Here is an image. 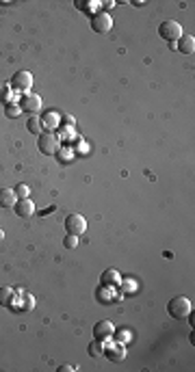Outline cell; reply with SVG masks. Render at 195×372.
I'll list each match as a JSON object with an SVG mask.
<instances>
[{
	"label": "cell",
	"mask_w": 195,
	"mask_h": 372,
	"mask_svg": "<svg viewBox=\"0 0 195 372\" xmlns=\"http://www.w3.org/2000/svg\"><path fill=\"white\" fill-rule=\"evenodd\" d=\"M158 35L165 39V41L176 43L182 35H184V32H182L180 22H176V19H165V22L158 24Z\"/></svg>",
	"instance_id": "6da1fadb"
},
{
	"label": "cell",
	"mask_w": 195,
	"mask_h": 372,
	"mask_svg": "<svg viewBox=\"0 0 195 372\" xmlns=\"http://www.w3.org/2000/svg\"><path fill=\"white\" fill-rule=\"evenodd\" d=\"M191 310H193V303L188 301L186 297H174L172 301L167 303V312H169V316H174V318H186L191 314Z\"/></svg>",
	"instance_id": "7a4b0ae2"
},
{
	"label": "cell",
	"mask_w": 195,
	"mask_h": 372,
	"mask_svg": "<svg viewBox=\"0 0 195 372\" xmlns=\"http://www.w3.org/2000/svg\"><path fill=\"white\" fill-rule=\"evenodd\" d=\"M30 87H32V74L26 69H20L13 74L11 78V89L18 91V93H30Z\"/></svg>",
	"instance_id": "3957f363"
},
{
	"label": "cell",
	"mask_w": 195,
	"mask_h": 372,
	"mask_svg": "<svg viewBox=\"0 0 195 372\" xmlns=\"http://www.w3.org/2000/svg\"><path fill=\"white\" fill-rule=\"evenodd\" d=\"M37 147H39V152L46 156H54L58 152V136L52 134L50 130L48 132H42L37 139Z\"/></svg>",
	"instance_id": "277c9868"
},
{
	"label": "cell",
	"mask_w": 195,
	"mask_h": 372,
	"mask_svg": "<svg viewBox=\"0 0 195 372\" xmlns=\"http://www.w3.org/2000/svg\"><path fill=\"white\" fill-rule=\"evenodd\" d=\"M110 28H113V17H110V13L106 11H98L91 15V30L96 32H108Z\"/></svg>",
	"instance_id": "5b68a950"
},
{
	"label": "cell",
	"mask_w": 195,
	"mask_h": 372,
	"mask_svg": "<svg viewBox=\"0 0 195 372\" xmlns=\"http://www.w3.org/2000/svg\"><path fill=\"white\" fill-rule=\"evenodd\" d=\"M102 344H104V355H106L110 362L120 364V362L126 360V349H124V344H120V342L113 344V342H110V338L102 340Z\"/></svg>",
	"instance_id": "8992f818"
},
{
	"label": "cell",
	"mask_w": 195,
	"mask_h": 372,
	"mask_svg": "<svg viewBox=\"0 0 195 372\" xmlns=\"http://www.w3.org/2000/svg\"><path fill=\"white\" fill-rule=\"evenodd\" d=\"M65 230H68V234H74V236H82L84 230H87V221H84L82 214H70V217H65Z\"/></svg>",
	"instance_id": "52a82bcc"
},
{
	"label": "cell",
	"mask_w": 195,
	"mask_h": 372,
	"mask_svg": "<svg viewBox=\"0 0 195 372\" xmlns=\"http://www.w3.org/2000/svg\"><path fill=\"white\" fill-rule=\"evenodd\" d=\"M20 108H22V113H30L35 115L42 110V97L37 93H24L20 97Z\"/></svg>",
	"instance_id": "ba28073f"
},
{
	"label": "cell",
	"mask_w": 195,
	"mask_h": 372,
	"mask_svg": "<svg viewBox=\"0 0 195 372\" xmlns=\"http://www.w3.org/2000/svg\"><path fill=\"white\" fill-rule=\"evenodd\" d=\"M113 331H115V327H113V323H110V321H100V323L94 325V338H96V340H100V342L113 336Z\"/></svg>",
	"instance_id": "9c48e42d"
},
{
	"label": "cell",
	"mask_w": 195,
	"mask_h": 372,
	"mask_svg": "<svg viewBox=\"0 0 195 372\" xmlns=\"http://www.w3.org/2000/svg\"><path fill=\"white\" fill-rule=\"evenodd\" d=\"M16 208V214L20 219H30L32 214H35V204H32V201L26 197V199H18V204L13 206Z\"/></svg>",
	"instance_id": "30bf717a"
},
{
	"label": "cell",
	"mask_w": 195,
	"mask_h": 372,
	"mask_svg": "<svg viewBox=\"0 0 195 372\" xmlns=\"http://www.w3.org/2000/svg\"><path fill=\"white\" fill-rule=\"evenodd\" d=\"M176 50L182 52V54H193L195 52V37L193 35H182L178 41H176Z\"/></svg>",
	"instance_id": "8fae6325"
},
{
	"label": "cell",
	"mask_w": 195,
	"mask_h": 372,
	"mask_svg": "<svg viewBox=\"0 0 195 372\" xmlns=\"http://www.w3.org/2000/svg\"><path fill=\"white\" fill-rule=\"evenodd\" d=\"M100 282H102V286H106V288H113V286H120L122 275H120V271L108 269V271H104V273H102Z\"/></svg>",
	"instance_id": "7c38bea8"
},
{
	"label": "cell",
	"mask_w": 195,
	"mask_h": 372,
	"mask_svg": "<svg viewBox=\"0 0 195 372\" xmlns=\"http://www.w3.org/2000/svg\"><path fill=\"white\" fill-rule=\"evenodd\" d=\"M18 204V195L13 188H0V208H13Z\"/></svg>",
	"instance_id": "4fadbf2b"
},
{
	"label": "cell",
	"mask_w": 195,
	"mask_h": 372,
	"mask_svg": "<svg viewBox=\"0 0 195 372\" xmlns=\"http://www.w3.org/2000/svg\"><path fill=\"white\" fill-rule=\"evenodd\" d=\"M39 119H42V126L44 128L52 130V128H56L58 123H61V115H58L56 110H46L44 117H39Z\"/></svg>",
	"instance_id": "5bb4252c"
},
{
	"label": "cell",
	"mask_w": 195,
	"mask_h": 372,
	"mask_svg": "<svg viewBox=\"0 0 195 372\" xmlns=\"http://www.w3.org/2000/svg\"><path fill=\"white\" fill-rule=\"evenodd\" d=\"M26 128H28L30 134H42L44 132V126H42V119H39V117H30V119L26 121Z\"/></svg>",
	"instance_id": "9a60e30c"
},
{
	"label": "cell",
	"mask_w": 195,
	"mask_h": 372,
	"mask_svg": "<svg viewBox=\"0 0 195 372\" xmlns=\"http://www.w3.org/2000/svg\"><path fill=\"white\" fill-rule=\"evenodd\" d=\"M4 115L9 117V119H16V117L22 115V108H20L18 102H9V104L4 106Z\"/></svg>",
	"instance_id": "2e32d148"
},
{
	"label": "cell",
	"mask_w": 195,
	"mask_h": 372,
	"mask_svg": "<svg viewBox=\"0 0 195 372\" xmlns=\"http://www.w3.org/2000/svg\"><path fill=\"white\" fill-rule=\"evenodd\" d=\"M13 297H16V290L13 288H0V305H9L13 301Z\"/></svg>",
	"instance_id": "e0dca14e"
},
{
	"label": "cell",
	"mask_w": 195,
	"mask_h": 372,
	"mask_svg": "<svg viewBox=\"0 0 195 372\" xmlns=\"http://www.w3.org/2000/svg\"><path fill=\"white\" fill-rule=\"evenodd\" d=\"M76 6H78V9H82L84 13H98L96 9L100 6V2H94V0H89V2H80V0H76Z\"/></svg>",
	"instance_id": "ac0fdd59"
},
{
	"label": "cell",
	"mask_w": 195,
	"mask_h": 372,
	"mask_svg": "<svg viewBox=\"0 0 195 372\" xmlns=\"http://www.w3.org/2000/svg\"><path fill=\"white\" fill-rule=\"evenodd\" d=\"M89 355H91V357H104V344H102L100 340L91 342V347H89Z\"/></svg>",
	"instance_id": "d6986e66"
},
{
	"label": "cell",
	"mask_w": 195,
	"mask_h": 372,
	"mask_svg": "<svg viewBox=\"0 0 195 372\" xmlns=\"http://www.w3.org/2000/svg\"><path fill=\"white\" fill-rule=\"evenodd\" d=\"M20 297H22V299H24L22 308H20V310H22V312H30L32 308H35V299H32V297L28 295V292H20Z\"/></svg>",
	"instance_id": "ffe728a7"
},
{
	"label": "cell",
	"mask_w": 195,
	"mask_h": 372,
	"mask_svg": "<svg viewBox=\"0 0 195 372\" xmlns=\"http://www.w3.org/2000/svg\"><path fill=\"white\" fill-rule=\"evenodd\" d=\"M11 84H0V102H4V104H9L11 102Z\"/></svg>",
	"instance_id": "44dd1931"
},
{
	"label": "cell",
	"mask_w": 195,
	"mask_h": 372,
	"mask_svg": "<svg viewBox=\"0 0 195 372\" xmlns=\"http://www.w3.org/2000/svg\"><path fill=\"white\" fill-rule=\"evenodd\" d=\"M13 191H16V195H18V199H26L30 195V188L26 186V184H18L16 188H13Z\"/></svg>",
	"instance_id": "7402d4cb"
},
{
	"label": "cell",
	"mask_w": 195,
	"mask_h": 372,
	"mask_svg": "<svg viewBox=\"0 0 195 372\" xmlns=\"http://www.w3.org/2000/svg\"><path fill=\"white\" fill-rule=\"evenodd\" d=\"M76 245H78V236H74V234H68L63 240V247L65 249H76Z\"/></svg>",
	"instance_id": "603a6c76"
},
{
	"label": "cell",
	"mask_w": 195,
	"mask_h": 372,
	"mask_svg": "<svg viewBox=\"0 0 195 372\" xmlns=\"http://www.w3.org/2000/svg\"><path fill=\"white\" fill-rule=\"evenodd\" d=\"M120 284L124 286V290H126V295H134V292H136V284L132 282V279H122Z\"/></svg>",
	"instance_id": "cb8c5ba5"
},
{
	"label": "cell",
	"mask_w": 195,
	"mask_h": 372,
	"mask_svg": "<svg viewBox=\"0 0 195 372\" xmlns=\"http://www.w3.org/2000/svg\"><path fill=\"white\" fill-rule=\"evenodd\" d=\"M110 299H113V297H110L108 288H106V286H102V288L98 290V301H100V303H104V301H110Z\"/></svg>",
	"instance_id": "d4e9b609"
},
{
	"label": "cell",
	"mask_w": 195,
	"mask_h": 372,
	"mask_svg": "<svg viewBox=\"0 0 195 372\" xmlns=\"http://www.w3.org/2000/svg\"><path fill=\"white\" fill-rule=\"evenodd\" d=\"M113 336L117 338V342L124 344V347H126L128 340H130V334H128V331H113Z\"/></svg>",
	"instance_id": "484cf974"
},
{
	"label": "cell",
	"mask_w": 195,
	"mask_h": 372,
	"mask_svg": "<svg viewBox=\"0 0 195 372\" xmlns=\"http://www.w3.org/2000/svg\"><path fill=\"white\" fill-rule=\"evenodd\" d=\"M104 6V11H108V9H113V6H115V2H106V4H102Z\"/></svg>",
	"instance_id": "4316f807"
},
{
	"label": "cell",
	"mask_w": 195,
	"mask_h": 372,
	"mask_svg": "<svg viewBox=\"0 0 195 372\" xmlns=\"http://www.w3.org/2000/svg\"><path fill=\"white\" fill-rule=\"evenodd\" d=\"M58 370H61V372H70V370H74V368H72V366H61Z\"/></svg>",
	"instance_id": "83f0119b"
}]
</instances>
